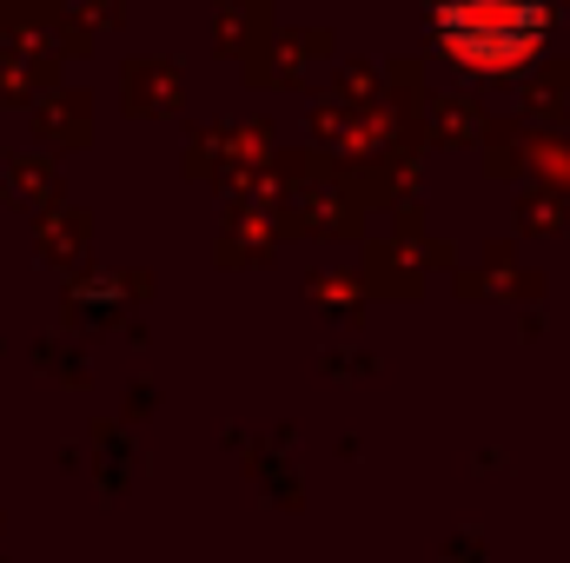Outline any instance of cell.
Here are the masks:
<instances>
[{"label":"cell","instance_id":"6da1fadb","mask_svg":"<svg viewBox=\"0 0 570 563\" xmlns=\"http://www.w3.org/2000/svg\"><path fill=\"white\" fill-rule=\"evenodd\" d=\"M444 27H451V40L464 53L511 60V53H524L538 40L544 13H538V0H444Z\"/></svg>","mask_w":570,"mask_h":563}]
</instances>
